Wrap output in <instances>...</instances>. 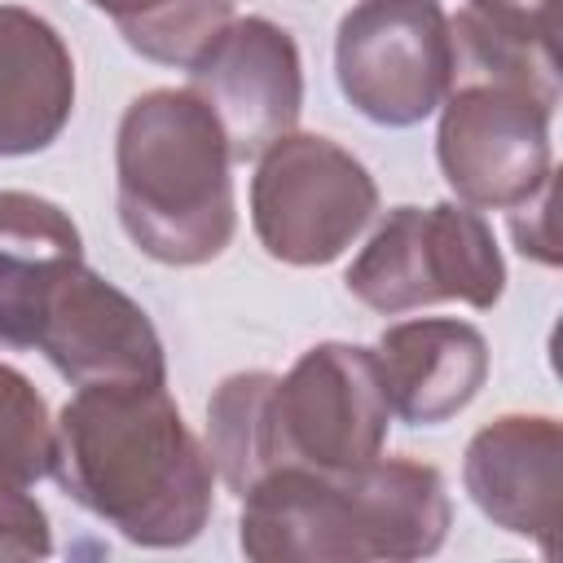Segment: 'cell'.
<instances>
[{
  "mask_svg": "<svg viewBox=\"0 0 563 563\" xmlns=\"http://www.w3.org/2000/svg\"><path fill=\"white\" fill-rule=\"evenodd\" d=\"M189 88L216 114L233 163L260 158L295 132L303 110V66L286 26L233 18L189 66Z\"/></svg>",
  "mask_w": 563,
  "mask_h": 563,
  "instance_id": "8",
  "label": "cell"
},
{
  "mask_svg": "<svg viewBox=\"0 0 563 563\" xmlns=\"http://www.w3.org/2000/svg\"><path fill=\"white\" fill-rule=\"evenodd\" d=\"M347 493L361 528L365 559L409 563L427 559L449 537V493L444 475L418 457H374L347 471Z\"/></svg>",
  "mask_w": 563,
  "mask_h": 563,
  "instance_id": "15",
  "label": "cell"
},
{
  "mask_svg": "<svg viewBox=\"0 0 563 563\" xmlns=\"http://www.w3.org/2000/svg\"><path fill=\"white\" fill-rule=\"evenodd\" d=\"M123 44L158 66H194V57L233 22V0H88Z\"/></svg>",
  "mask_w": 563,
  "mask_h": 563,
  "instance_id": "17",
  "label": "cell"
},
{
  "mask_svg": "<svg viewBox=\"0 0 563 563\" xmlns=\"http://www.w3.org/2000/svg\"><path fill=\"white\" fill-rule=\"evenodd\" d=\"M510 233L515 246L541 264H559V242H554V176L523 198L519 207H510Z\"/></svg>",
  "mask_w": 563,
  "mask_h": 563,
  "instance_id": "21",
  "label": "cell"
},
{
  "mask_svg": "<svg viewBox=\"0 0 563 563\" xmlns=\"http://www.w3.org/2000/svg\"><path fill=\"white\" fill-rule=\"evenodd\" d=\"M238 545L255 563H369L347 475L277 466L242 493Z\"/></svg>",
  "mask_w": 563,
  "mask_h": 563,
  "instance_id": "11",
  "label": "cell"
},
{
  "mask_svg": "<svg viewBox=\"0 0 563 563\" xmlns=\"http://www.w3.org/2000/svg\"><path fill=\"white\" fill-rule=\"evenodd\" d=\"M229 141L194 88L128 101L114 136V207L128 242L172 268L216 260L238 229Z\"/></svg>",
  "mask_w": 563,
  "mask_h": 563,
  "instance_id": "2",
  "label": "cell"
},
{
  "mask_svg": "<svg viewBox=\"0 0 563 563\" xmlns=\"http://www.w3.org/2000/svg\"><path fill=\"white\" fill-rule=\"evenodd\" d=\"M374 211V176L352 150L330 136L286 132L255 163L251 224L260 246L290 268L339 260L365 233Z\"/></svg>",
  "mask_w": 563,
  "mask_h": 563,
  "instance_id": "5",
  "label": "cell"
},
{
  "mask_svg": "<svg viewBox=\"0 0 563 563\" xmlns=\"http://www.w3.org/2000/svg\"><path fill=\"white\" fill-rule=\"evenodd\" d=\"M75 260H84L79 224L53 198L0 189V347H35L48 290Z\"/></svg>",
  "mask_w": 563,
  "mask_h": 563,
  "instance_id": "14",
  "label": "cell"
},
{
  "mask_svg": "<svg viewBox=\"0 0 563 563\" xmlns=\"http://www.w3.org/2000/svg\"><path fill=\"white\" fill-rule=\"evenodd\" d=\"M75 110V62L53 22L0 4V158L48 150Z\"/></svg>",
  "mask_w": 563,
  "mask_h": 563,
  "instance_id": "13",
  "label": "cell"
},
{
  "mask_svg": "<svg viewBox=\"0 0 563 563\" xmlns=\"http://www.w3.org/2000/svg\"><path fill=\"white\" fill-rule=\"evenodd\" d=\"M462 484L484 519L528 537L541 554L559 541L563 497V427L550 413H501L466 444Z\"/></svg>",
  "mask_w": 563,
  "mask_h": 563,
  "instance_id": "10",
  "label": "cell"
},
{
  "mask_svg": "<svg viewBox=\"0 0 563 563\" xmlns=\"http://www.w3.org/2000/svg\"><path fill=\"white\" fill-rule=\"evenodd\" d=\"M559 9L563 0H466L462 13L519 48L559 57Z\"/></svg>",
  "mask_w": 563,
  "mask_h": 563,
  "instance_id": "19",
  "label": "cell"
},
{
  "mask_svg": "<svg viewBox=\"0 0 563 563\" xmlns=\"http://www.w3.org/2000/svg\"><path fill=\"white\" fill-rule=\"evenodd\" d=\"M554 106L559 92L453 70L435 128V158L449 189L475 211H510L532 198L554 176Z\"/></svg>",
  "mask_w": 563,
  "mask_h": 563,
  "instance_id": "4",
  "label": "cell"
},
{
  "mask_svg": "<svg viewBox=\"0 0 563 563\" xmlns=\"http://www.w3.org/2000/svg\"><path fill=\"white\" fill-rule=\"evenodd\" d=\"M277 374L246 369L229 374L207 400V453L216 479L229 493H246L260 475H268V391Z\"/></svg>",
  "mask_w": 563,
  "mask_h": 563,
  "instance_id": "16",
  "label": "cell"
},
{
  "mask_svg": "<svg viewBox=\"0 0 563 563\" xmlns=\"http://www.w3.org/2000/svg\"><path fill=\"white\" fill-rule=\"evenodd\" d=\"M387 391L374 347L317 343L268 391V471L312 466L347 475L383 453Z\"/></svg>",
  "mask_w": 563,
  "mask_h": 563,
  "instance_id": "6",
  "label": "cell"
},
{
  "mask_svg": "<svg viewBox=\"0 0 563 563\" xmlns=\"http://www.w3.org/2000/svg\"><path fill=\"white\" fill-rule=\"evenodd\" d=\"M53 528L31 488L0 479V559H48Z\"/></svg>",
  "mask_w": 563,
  "mask_h": 563,
  "instance_id": "20",
  "label": "cell"
},
{
  "mask_svg": "<svg viewBox=\"0 0 563 563\" xmlns=\"http://www.w3.org/2000/svg\"><path fill=\"white\" fill-rule=\"evenodd\" d=\"M35 347L75 383H167V356L145 308L84 260L66 264L48 290Z\"/></svg>",
  "mask_w": 563,
  "mask_h": 563,
  "instance_id": "9",
  "label": "cell"
},
{
  "mask_svg": "<svg viewBox=\"0 0 563 563\" xmlns=\"http://www.w3.org/2000/svg\"><path fill=\"white\" fill-rule=\"evenodd\" d=\"M53 431L57 488L132 545L176 550L207 528L216 466L167 383H88Z\"/></svg>",
  "mask_w": 563,
  "mask_h": 563,
  "instance_id": "1",
  "label": "cell"
},
{
  "mask_svg": "<svg viewBox=\"0 0 563 563\" xmlns=\"http://www.w3.org/2000/svg\"><path fill=\"white\" fill-rule=\"evenodd\" d=\"M387 405L409 427L462 413L488 378V339L457 317H413L378 334L374 347Z\"/></svg>",
  "mask_w": 563,
  "mask_h": 563,
  "instance_id": "12",
  "label": "cell"
},
{
  "mask_svg": "<svg viewBox=\"0 0 563 563\" xmlns=\"http://www.w3.org/2000/svg\"><path fill=\"white\" fill-rule=\"evenodd\" d=\"M343 282L352 299L383 317L444 299L493 308L506 290V264L475 207L435 202L387 211Z\"/></svg>",
  "mask_w": 563,
  "mask_h": 563,
  "instance_id": "3",
  "label": "cell"
},
{
  "mask_svg": "<svg viewBox=\"0 0 563 563\" xmlns=\"http://www.w3.org/2000/svg\"><path fill=\"white\" fill-rule=\"evenodd\" d=\"M53 418L44 396L26 374L0 365V479L9 484H40L53 471Z\"/></svg>",
  "mask_w": 563,
  "mask_h": 563,
  "instance_id": "18",
  "label": "cell"
},
{
  "mask_svg": "<svg viewBox=\"0 0 563 563\" xmlns=\"http://www.w3.org/2000/svg\"><path fill=\"white\" fill-rule=\"evenodd\" d=\"M343 97L383 128H413L453 84V31L440 0H356L334 35Z\"/></svg>",
  "mask_w": 563,
  "mask_h": 563,
  "instance_id": "7",
  "label": "cell"
}]
</instances>
